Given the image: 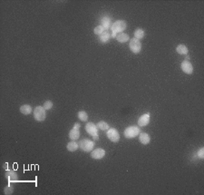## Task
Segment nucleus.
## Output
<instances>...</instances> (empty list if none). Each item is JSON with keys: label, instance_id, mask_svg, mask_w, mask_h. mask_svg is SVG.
<instances>
[{"label": "nucleus", "instance_id": "nucleus-1", "mask_svg": "<svg viewBox=\"0 0 204 195\" xmlns=\"http://www.w3.org/2000/svg\"><path fill=\"white\" fill-rule=\"evenodd\" d=\"M126 28V22L123 20H117L111 26V31L112 33H122L125 30Z\"/></svg>", "mask_w": 204, "mask_h": 195}, {"label": "nucleus", "instance_id": "nucleus-2", "mask_svg": "<svg viewBox=\"0 0 204 195\" xmlns=\"http://www.w3.org/2000/svg\"><path fill=\"white\" fill-rule=\"evenodd\" d=\"M140 133V128L136 125L129 126L124 130V136L127 139H132L134 138Z\"/></svg>", "mask_w": 204, "mask_h": 195}, {"label": "nucleus", "instance_id": "nucleus-3", "mask_svg": "<svg viewBox=\"0 0 204 195\" xmlns=\"http://www.w3.org/2000/svg\"><path fill=\"white\" fill-rule=\"evenodd\" d=\"M34 117L37 122H42L45 120L46 113H45V109L44 108V106H37L34 108Z\"/></svg>", "mask_w": 204, "mask_h": 195}, {"label": "nucleus", "instance_id": "nucleus-4", "mask_svg": "<svg viewBox=\"0 0 204 195\" xmlns=\"http://www.w3.org/2000/svg\"><path fill=\"white\" fill-rule=\"evenodd\" d=\"M79 146L80 148L83 151H92L94 147V142L91 140H88V139H83L79 143Z\"/></svg>", "mask_w": 204, "mask_h": 195}, {"label": "nucleus", "instance_id": "nucleus-5", "mask_svg": "<svg viewBox=\"0 0 204 195\" xmlns=\"http://www.w3.org/2000/svg\"><path fill=\"white\" fill-rule=\"evenodd\" d=\"M129 46H130L131 51L134 54H139L141 52V50H142V44H141L140 40H138L136 38H132L130 41Z\"/></svg>", "mask_w": 204, "mask_h": 195}, {"label": "nucleus", "instance_id": "nucleus-6", "mask_svg": "<svg viewBox=\"0 0 204 195\" xmlns=\"http://www.w3.org/2000/svg\"><path fill=\"white\" fill-rule=\"evenodd\" d=\"M106 134H107L108 139L112 142H118L119 140H120V134H119V132L115 128L108 129Z\"/></svg>", "mask_w": 204, "mask_h": 195}, {"label": "nucleus", "instance_id": "nucleus-7", "mask_svg": "<svg viewBox=\"0 0 204 195\" xmlns=\"http://www.w3.org/2000/svg\"><path fill=\"white\" fill-rule=\"evenodd\" d=\"M181 70L184 72L185 74L187 75H192V72H193V67H192V64H191V62L188 61V60H184L183 62L181 63Z\"/></svg>", "mask_w": 204, "mask_h": 195}, {"label": "nucleus", "instance_id": "nucleus-8", "mask_svg": "<svg viewBox=\"0 0 204 195\" xmlns=\"http://www.w3.org/2000/svg\"><path fill=\"white\" fill-rule=\"evenodd\" d=\"M105 155V151L103 149L101 148H97L94 151H92L91 153V157L93 159H95V160H100V159H103Z\"/></svg>", "mask_w": 204, "mask_h": 195}, {"label": "nucleus", "instance_id": "nucleus-9", "mask_svg": "<svg viewBox=\"0 0 204 195\" xmlns=\"http://www.w3.org/2000/svg\"><path fill=\"white\" fill-rule=\"evenodd\" d=\"M85 131L92 136H94L98 133V128L94 122H88L85 125Z\"/></svg>", "mask_w": 204, "mask_h": 195}, {"label": "nucleus", "instance_id": "nucleus-10", "mask_svg": "<svg viewBox=\"0 0 204 195\" xmlns=\"http://www.w3.org/2000/svg\"><path fill=\"white\" fill-rule=\"evenodd\" d=\"M149 122H150V113H148L143 114L138 120L139 126H146Z\"/></svg>", "mask_w": 204, "mask_h": 195}, {"label": "nucleus", "instance_id": "nucleus-11", "mask_svg": "<svg viewBox=\"0 0 204 195\" xmlns=\"http://www.w3.org/2000/svg\"><path fill=\"white\" fill-rule=\"evenodd\" d=\"M101 26H103L105 31L111 28V18L108 17H103L101 19Z\"/></svg>", "mask_w": 204, "mask_h": 195}, {"label": "nucleus", "instance_id": "nucleus-12", "mask_svg": "<svg viewBox=\"0 0 204 195\" xmlns=\"http://www.w3.org/2000/svg\"><path fill=\"white\" fill-rule=\"evenodd\" d=\"M6 177L9 182H16V180H17V174L16 173V171H10V170L6 171Z\"/></svg>", "mask_w": 204, "mask_h": 195}, {"label": "nucleus", "instance_id": "nucleus-13", "mask_svg": "<svg viewBox=\"0 0 204 195\" xmlns=\"http://www.w3.org/2000/svg\"><path fill=\"white\" fill-rule=\"evenodd\" d=\"M139 140L140 142H142L143 144H144V145H146V144H148L151 141V138H150V136L148 133H140L139 134Z\"/></svg>", "mask_w": 204, "mask_h": 195}, {"label": "nucleus", "instance_id": "nucleus-14", "mask_svg": "<svg viewBox=\"0 0 204 195\" xmlns=\"http://www.w3.org/2000/svg\"><path fill=\"white\" fill-rule=\"evenodd\" d=\"M79 136H80V131L79 130H76V129L73 128L69 133V138L71 139L72 141H76L77 139L79 138Z\"/></svg>", "mask_w": 204, "mask_h": 195}, {"label": "nucleus", "instance_id": "nucleus-15", "mask_svg": "<svg viewBox=\"0 0 204 195\" xmlns=\"http://www.w3.org/2000/svg\"><path fill=\"white\" fill-rule=\"evenodd\" d=\"M116 40L120 43H125L127 42L130 38H129V35L125 33H119L117 35H116Z\"/></svg>", "mask_w": 204, "mask_h": 195}, {"label": "nucleus", "instance_id": "nucleus-16", "mask_svg": "<svg viewBox=\"0 0 204 195\" xmlns=\"http://www.w3.org/2000/svg\"><path fill=\"white\" fill-rule=\"evenodd\" d=\"M20 112L25 115H27L32 113V107L29 104H24L20 107Z\"/></svg>", "mask_w": 204, "mask_h": 195}, {"label": "nucleus", "instance_id": "nucleus-17", "mask_svg": "<svg viewBox=\"0 0 204 195\" xmlns=\"http://www.w3.org/2000/svg\"><path fill=\"white\" fill-rule=\"evenodd\" d=\"M176 51H177V53L180 54V55H185L188 54L189 50H188V48H187L186 46H184V45H179V46L176 47Z\"/></svg>", "mask_w": 204, "mask_h": 195}, {"label": "nucleus", "instance_id": "nucleus-18", "mask_svg": "<svg viewBox=\"0 0 204 195\" xmlns=\"http://www.w3.org/2000/svg\"><path fill=\"white\" fill-rule=\"evenodd\" d=\"M78 147H79V145L74 141L70 142L67 143V150L69 151H75L77 149H78Z\"/></svg>", "mask_w": 204, "mask_h": 195}, {"label": "nucleus", "instance_id": "nucleus-19", "mask_svg": "<svg viewBox=\"0 0 204 195\" xmlns=\"http://www.w3.org/2000/svg\"><path fill=\"white\" fill-rule=\"evenodd\" d=\"M111 37V35H110V33H108L107 31H104L101 35H100V41L102 43H107L109 41Z\"/></svg>", "mask_w": 204, "mask_h": 195}, {"label": "nucleus", "instance_id": "nucleus-20", "mask_svg": "<svg viewBox=\"0 0 204 195\" xmlns=\"http://www.w3.org/2000/svg\"><path fill=\"white\" fill-rule=\"evenodd\" d=\"M144 35H145L144 31L143 29H141V28H139V29H136L134 31V38L140 40L144 37Z\"/></svg>", "mask_w": 204, "mask_h": 195}, {"label": "nucleus", "instance_id": "nucleus-21", "mask_svg": "<svg viewBox=\"0 0 204 195\" xmlns=\"http://www.w3.org/2000/svg\"><path fill=\"white\" fill-rule=\"evenodd\" d=\"M96 126H97V128L103 130V131H105V130L109 129V124H107L106 122H103V121H101V122H98V124H96Z\"/></svg>", "mask_w": 204, "mask_h": 195}, {"label": "nucleus", "instance_id": "nucleus-22", "mask_svg": "<svg viewBox=\"0 0 204 195\" xmlns=\"http://www.w3.org/2000/svg\"><path fill=\"white\" fill-rule=\"evenodd\" d=\"M78 118L81 120V121H83V122H85V121H87V119H88V114L84 112V111H80L79 113H78Z\"/></svg>", "mask_w": 204, "mask_h": 195}, {"label": "nucleus", "instance_id": "nucleus-23", "mask_svg": "<svg viewBox=\"0 0 204 195\" xmlns=\"http://www.w3.org/2000/svg\"><path fill=\"white\" fill-rule=\"evenodd\" d=\"M105 30L103 29V26H96L95 28H94V34L95 35H101L103 32H104Z\"/></svg>", "mask_w": 204, "mask_h": 195}, {"label": "nucleus", "instance_id": "nucleus-24", "mask_svg": "<svg viewBox=\"0 0 204 195\" xmlns=\"http://www.w3.org/2000/svg\"><path fill=\"white\" fill-rule=\"evenodd\" d=\"M52 107H53V103L51 102V101H46V102H45L44 108L45 110H50V109H52Z\"/></svg>", "mask_w": 204, "mask_h": 195}, {"label": "nucleus", "instance_id": "nucleus-25", "mask_svg": "<svg viewBox=\"0 0 204 195\" xmlns=\"http://www.w3.org/2000/svg\"><path fill=\"white\" fill-rule=\"evenodd\" d=\"M13 192H14V189H13V187H11L10 185L6 186L5 188V194H12Z\"/></svg>", "mask_w": 204, "mask_h": 195}, {"label": "nucleus", "instance_id": "nucleus-26", "mask_svg": "<svg viewBox=\"0 0 204 195\" xmlns=\"http://www.w3.org/2000/svg\"><path fill=\"white\" fill-rule=\"evenodd\" d=\"M198 156L200 159H203L204 158V148H201L200 151H198Z\"/></svg>", "mask_w": 204, "mask_h": 195}, {"label": "nucleus", "instance_id": "nucleus-27", "mask_svg": "<svg viewBox=\"0 0 204 195\" xmlns=\"http://www.w3.org/2000/svg\"><path fill=\"white\" fill-rule=\"evenodd\" d=\"M74 129H76V130H79L80 129V124H78V122H75V124H74Z\"/></svg>", "mask_w": 204, "mask_h": 195}, {"label": "nucleus", "instance_id": "nucleus-28", "mask_svg": "<svg viewBox=\"0 0 204 195\" xmlns=\"http://www.w3.org/2000/svg\"><path fill=\"white\" fill-rule=\"evenodd\" d=\"M93 137H94V141H98V140H99V136H98V134H96V135H94Z\"/></svg>", "mask_w": 204, "mask_h": 195}]
</instances>
